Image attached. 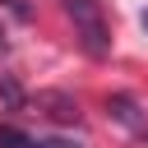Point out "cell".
Segmentation results:
<instances>
[{"label": "cell", "mask_w": 148, "mask_h": 148, "mask_svg": "<svg viewBox=\"0 0 148 148\" xmlns=\"http://www.w3.org/2000/svg\"><path fill=\"white\" fill-rule=\"evenodd\" d=\"M65 9H69V23H74L79 46H83L92 60H106V56H111V23H106L102 5H97V0H65Z\"/></svg>", "instance_id": "6da1fadb"}, {"label": "cell", "mask_w": 148, "mask_h": 148, "mask_svg": "<svg viewBox=\"0 0 148 148\" xmlns=\"http://www.w3.org/2000/svg\"><path fill=\"white\" fill-rule=\"evenodd\" d=\"M106 111H111L120 125H130L134 134H143V139H148V111H143L130 92H111V97H106Z\"/></svg>", "instance_id": "7a4b0ae2"}, {"label": "cell", "mask_w": 148, "mask_h": 148, "mask_svg": "<svg viewBox=\"0 0 148 148\" xmlns=\"http://www.w3.org/2000/svg\"><path fill=\"white\" fill-rule=\"evenodd\" d=\"M37 106L56 120V125H79V102L69 92H37Z\"/></svg>", "instance_id": "3957f363"}, {"label": "cell", "mask_w": 148, "mask_h": 148, "mask_svg": "<svg viewBox=\"0 0 148 148\" xmlns=\"http://www.w3.org/2000/svg\"><path fill=\"white\" fill-rule=\"evenodd\" d=\"M0 148H37V139L23 134L18 125H0Z\"/></svg>", "instance_id": "277c9868"}, {"label": "cell", "mask_w": 148, "mask_h": 148, "mask_svg": "<svg viewBox=\"0 0 148 148\" xmlns=\"http://www.w3.org/2000/svg\"><path fill=\"white\" fill-rule=\"evenodd\" d=\"M0 97H5L9 106H23V88H18L9 74H0Z\"/></svg>", "instance_id": "5b68a950"}, {"label": "cell", "mask_w": 148, "mask_h": 148, "mask_svg": "<svg viewBox=\"0 0 148 148\" xmlns=\"http://www.w3.org/2000/svg\"><path fill=\"white\" fill-rule=\"evenodd\" d=\"M37 148H74V143H65V139H51V143H37Z\"/></svg>", "instance_id": "8992f818"}, {"label": "cell", "mask_w": 148, "mask_h": 148, "mask_svg": "<svg viewBox=\"0 0 148 148\" xmlns=\"http://www.w3.org/2000/svg\"><path fill=\"white\" fill-rule=\"evenodd\" d=\"M143 28H148V9H143Z\"/></svg>", "instance_id": "52a82bcc"}]
</instances>
